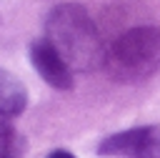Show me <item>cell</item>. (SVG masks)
I'll use <instances>...</instances> for the list:
<instances>
[{
    "label": "cell",
    "instance_id": "obj_1",
    "mask_svg": "<svg viewBox=\"0 0 160 158\" xmlns=\"http://www.w3.org/2000/svg\"><path fill=\"white\" fill-rule=\"evenodd\" d=\"M45 40L60 53L70 70H92L105 60L102 38L82 5L68 3L52 8L45 20Z\"/></svg>",
    "mask_w": 160,
    "mask_h": 158
},
{
    "label": "cell",
    "instance_id": "obj_2",
    "mask_svg": "<svg viewBox=\"0 0 160 158\" xmlns=\"http://www.w3.org/2000/svg\"><path fill=\"white\" fill-rule=\"evenodd\" d=\"M102 65L110 78L120 83H138L152 75L160 68V28L138 25L125 30L110 48H105Z\"/></svg>",
    "mask_w": 160,
    "mask_h": 158
},
{
    "label": "cell",
    "instance_id": "obj_3",
    "mask_svg": "<svg viewBox=\"0 0 160 158\" xmlns=\"http://www.w3.org/2000/svg\"><path fill=\"white\" fill-rule=\"evenodd\" d=\"M98 153L125 158H160V125H145L115 133L98 145Z\"/></svg>",
    "mask_w": 160,
    "mask_h": 158
},
{
    "label": "cell",
    "instance_id": "obj_4",
    "mask_svg": "<svg viewBox=\"0 0 160 158\" xmlns=\"http://www.w3.org/2000/svg\"><path fill=\"white\" fill-rule=\"evenodd\" d=\"M30 60H32V68L38 70V75H40L48 85H52V88H58V90H70V88H72L75 78H72L70 65L60 58V53H58L45 38H42V40H35V43L30 45Z\"/></svg>",
    "mask_w": 160,
    "mask_h": 158
},
{
    "label": "cell",
    "instance_id": "obj_5",
    "mask_svg": "<svg viewBox=\"0 0 160 158\" xmlns=\"http://www.w3.org/2000/svg\"><path fill=\"white\" fill-rule=\"evenodd\" d=\"M28 105V90L25 85L8 70L0 68V113L18 115Z\"/></svg>",
    "mask_w": 160,
    "mask_h": 158
},
{
    "label": "cell",
    "instance_id": "obj_6",
    "mask_svg": "<svg viewBox=\"0 0 160 158\" xmlns=\"http://www.w3.org/2000/svg\"><path fill=\"white\" fill-rule=\"evenodd\" d=\"M0 150L18 158V135L10 125V115H5V113H0Z\"/></svg>",
    "mask_w": 160,
    "mask_h": 158
},
{
    "label": "cell",
    "instance_id": "obj_7",
    "mask_svg": "<svg viewBox=\"0 0 160 158\" xmlns=\"http://www.w3.org/2000/svg\"><path fill=\"white\" fill-rule=\"evenodd\" d=\"M48 158H75L72 153H68V150H55V153H50Z\"/></svg>",
    "mask_w": 160,
    "mask_h": 158
},
{
    "label": "cell",
    "instance_id": "obj_8",
    "mask_svg": "<svg viewBox=\"0 0 160 158\" xmlns=\"http://www.w3.org/2000/svg\"><path fill=\"white\" fill-rule=\"evenodd\" d=\"M0 158H15V155H10V153H5V150H0Z\"/></svg>",
    "mask_w": 160,
    "mask_h": 158
}]
</instances>
